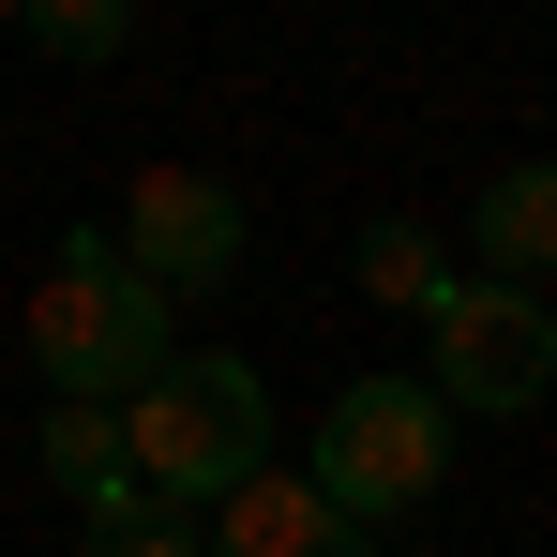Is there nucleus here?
Wrapping results in <instances>:
<instances>
[{
  "label": "nucleus",
  "mask_w": 557,
  "mask_h": 557,
  "mask_svg": "<svg viewBox=\"0 0 557 557\" xmlns=\"http://www.w3.org/2000/svg\"><path fill=\"white\" fill-rule=\"evenodd\" d=\"M166 362H182V301L121 272L106 226H76L61 272L30 286V376H46V407H121V392H151Z\"/></svg>",
  "instance_id": "nucleus-1"
},
{
  "label": "nucleus",
  "mask_w": 557,
  "mask_h": 557,
  "mask_svg": "<svg viewBox=\"0 0 557 557\" xmlns=\"http://www.w3.org/2000/svg\"><path fill=\"white\" fill-rule=\"evenodd\" d=\"M467 242H482V286H557V166H497L482 211H467Z\"/></svg>",
  "instance_id": "nucleus-7"
},
{
  "label": "nucleus",
  "mask_w": 557,
  "mask_h": 557,
  "mask_svg": "<svg viewBox=\"0 0 557 557\" xmlns=\"http://www.w3.org/2000/svg\"><path fill=\"white\" fill-rule=\"evenodd\" d=\"M0 30H15V15H0Z\"/></svg>",
  "instance_id": "nucleus-12"
},
{
  "label": "nucleus",
  "mask_w": 557,
  "mask_h": 557,
  "mask_svg": "<svg viewBox=\"0 0 557 557\" xmlns=\"http://www.w3.org/2000/svg\"><path fill=\"white\" fill-rule=\"evenodd\" d=\"M15 30H30L46 61H121V46H136V0H30Z\"/></svg>",
  "instance_id": "nucleus-10"
},
{
  "label": "nucleus",
  "mask_w": 557,
  "mask_h": 557,
  "mask_svg": "<svg viewBox=\"0 0 557 557\" xmlns=\"http://www.w3.org/2000/svg\"><path fill=\"white\" fill-rule=\"evenodd\" d=\"M106 242H121V272H136V286L182 301V286H226V272H242V196L211 182V166H151V182L121 196Z\"/></svg>",
  "instance_id": "nucleus-5"
},
{
  "label": "nucleus",
  "mask_w": 557,
  "mask_h": 557,
  "mask_svg": "<svg viewBox=\"0 0 557 557\" xmlns=\"http://www.w3.org/2000/svg\"><path fill=\"white\" fill-rule=\"evenodd\" d=\"M422 347H437V376H422V392H437L453 422H528V407L557 392V301L467 272L453 301L422 317Z\"/></svg>",
  "instance_id": "nucleus-4"
},
{
  "label": "nucleus",
  "mask_w": 557,
  "mask_h": 557,
  "mask_svg": "<svg viewBox=\"0 0 557 557\" xmlns=\"http://www.w3.org/2000/svg\"><path fill=\"white\" fill-rule=\"evenodd\" d=\"M121 453H136V497L151 512H211L226 482L272 467V376L257 362H166L151 392H121Z\"/></svg>",
  "instance_id": "nucleus-2"
},
{
  "label": "nucleus",
  "mask_w": 557,
  "mask_h": 557,
  "mask_svg": "<svg viewBox=\"0 0 557 557\" xmlns=\"http://www.w3.org/2000/svg\"><path fill=\"white\" fill-rule=\"evenodd\" d=\"M362 286H376V301H392V317H437V301H453V257H437V226H407V211H376V226H362Z\"/></svg>",
  "instance_id": "nucleus-9"
},
{
  "label": "nucleus",
  "mask_w": 557,
  "mask_h": 557,
  "mask_svg": "<svg viewBox=\"0 0 557 557\" xmlns=\"http://www.w3.org/2000/svg\"><path fill=\"white\" fill-rule=\"evenodd\" d=\"M46 482L76 497V528L151 512V497H136V453H121V407H46Z\"/></svg>",
  "instance_id": "nucleus-8"
},
{
  "label": "nucleus",
  "mask_w": 557,
  "mask_h": 557,
  "mask_svg": "<svg viewBox=\"0 0 557 557\" xmlns=\"http://www.w3.org/2000/svg\"><path fill=\"white\" fill-rule=\"evenodd\" d=\"M196 557H376L301 467H257V482H226L211 512H196Z\"/></svg>",
  "instance_id": "nucleus-6"
},
{
  "label": "nucleus",
  "mask_w": 557,
  "mask_h": 557,
  "mask_svg": "<svg viewBox=\"0 0 557 557\" xmlns=\"http://www.w3.org/2000/svg\"><path fill=\"white\" fill-rule=\"evenodd\" d=\"M347 528L376 512H437V482H453V407L422 392V376H347L332 407H317V467H301Z\"/></svg>",
  "instance_id": "nucleus-3"
},
{
  "label": "nucleus",
  "mask_w": 557,
  "mask_h": 557,
  "mask_svg": "<svg viewBox=\"0 0 557 557\" xmlns=\"http://www.w3.org/2000/svg\"><path fill=\"white\" fill-rule=\"evenodd\" d=\"M91 557H196V512H121V528H91Z\"/></svg>",
  "instance_id": "nucleus-11"
}]
</instances>
